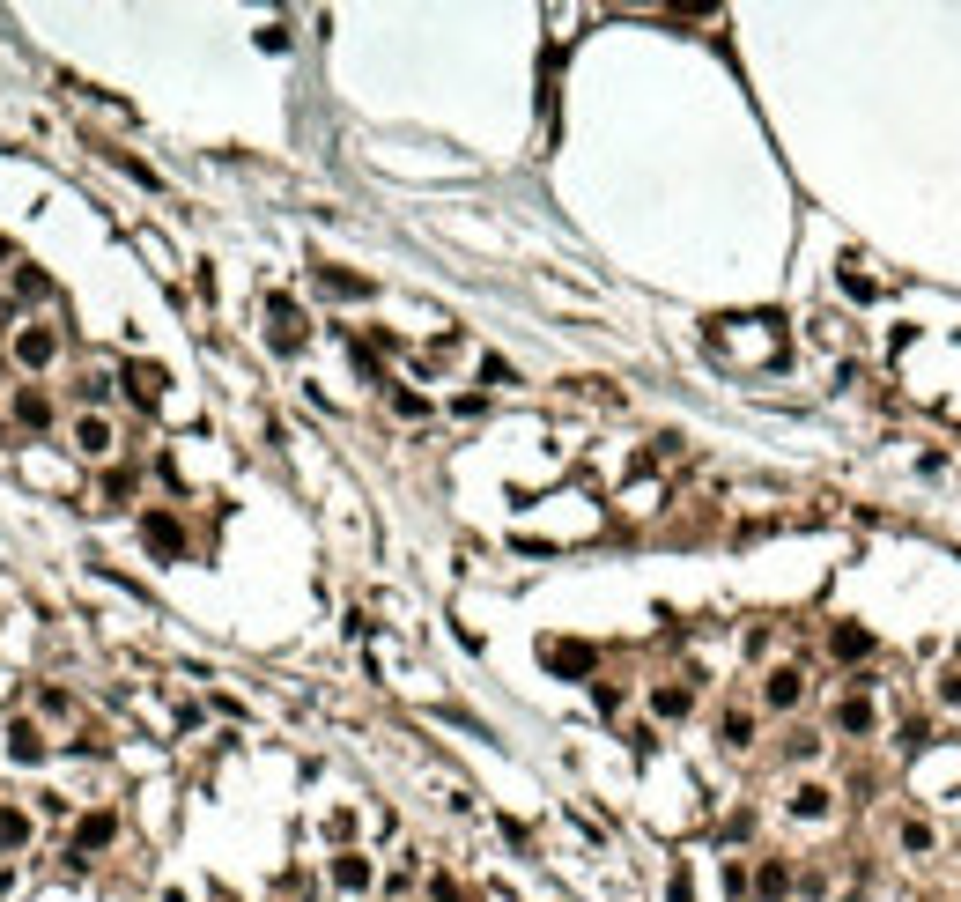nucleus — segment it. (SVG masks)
<instances>
[{"mask_svg":"<svg viewBox=\"0 0 961 902\" xmlns=\"http://www.w3.org/2000/svg\"><path fill=\"white\" fill-rule=\"evenodd\" d=\"M836 732H873V703H865V695H843V703H836Z\"/></svg>","mask_w":961,"mask_h":902,"instance_id":"4468645a","label":"nucleus"},{"mask_svg":"<svg viewBox=\"0 0 961 902\" xmlns=\"http://www.w3.org/2000/svg\"><path fill=\"white\" fill-rule=\"evenodd\" d=\"M828 651H836V659L851 666V659H865V651H873V636H865L858 622H836V629H828Z\"/></svg>","mask_w":961,"mask_h":902,"instance_id":"9d476101","label":"nucleus"},{"mask_svg":"<svg viewBox=\"0 0 961 902\" xmlns=\"http://www.w3.org/2000/svg\"><path fill=\"white\" fill-rule=\"evenodd\" d=\"M651 710H658V718H688V688L681 681H658L651 688Z\"/></svg>","mask_w":961,"mask_h":902,"instance_id":"2eb2a0df","label":"nucleus"},{"mask_svg":"<svg viewBox=\"0 0 961 902\" xmlns=\"http://www.w3.org/2000/svg\"><path fill=\"white\" fill-rule=\"evenodd\" d=\"M104 496H111V503L134 496V466H111V474H104Z\"/></svg>","mask_w":961,"mask_h":902,"instance_id":"412c9836","label":"nucleus"},{"mask_svg":"<svg viewBox=\"0 0 961 902\" xmlns=\"http://www.w3.org/2000/svg\"><path fill=\"white\" fill-rule=\"evenodd\" d=\"M939 695H947V703L961 710V673H947V688H939Z\"/></svg>","mask_w":961,"mask_h":902,"instance_id":"5701e85b","label":"nucleus"},{"mask_svg":"<svg viewBox=\"0 0 961 902\" xmlns=\"http://www.w3.org/2000/svg\"><path fill=\"white\" fill-rule=\"evenodd\" d=\"M8 363L15 370H52V363H60V333H52V326H15L8 333Z\"/></svg>","mask_w":961,"mask_h":902,"instance_id":"f257e3e1","label":"nucleus"},{"mask_svg":"<svg viewBox=\"0 0 961 902\" xmlns=\"http://www.w3.org/2000/svg\"><path fill=\"white\" fill-rule=\"evenodd\" d=\"M111 836H119V814H82V821H74V858H82V851H104Z\"/></svg>","mask_w":961,"mask_h":902,"instance_id":"1a4fd4ad","label":"nucleus"},{"mask_svg":"<svg viewBox=\"0 0 961 902\" xmlns=\"http://www.w3.org/2000/svg\"><path fill=\"white\" fill-rule=\"evenodd\" d=\"M548 666H555V673H592V644H562V636H555V644H548Z\"/></svg>","mask_w":961,"mask_h":902,"instance_id":"ddd939ff","label":"nucleus"},{"mask_svg":"<svg viewBox=\"0 0 961 902\" xmlns=\"http://www.w3.org/2000/svg\"><path fill=\"white\" fill-rule=\"evenodd\" d=\"M119 385L134 392L141 407H156V400H163V385H171V370H163V363H141V355H134V363L119 370Z\"/></svg>","mask_w":961,"mask_h":902,"instance_id":"7ed1b4c3","label":"nucleus"},{"mask_svg":"<svg viewBox=\"0 0 961 902\" xmlns=\"http://www.w3.org/2000/svg\"><path fill=\"white\" fill-rule=\"evenodd\" d=\"M15 429H30V437H45V429H52V400H45V385H23V392H15Z\"/></svg>","mask_w":961,"mask_h":902,"instance_id":"39448f33","label":"nucleus"},{"mask_svg":"<svg viewBox=\"0 0 961 902\" xmlns=\"http://www.w3.org/2000/svg\"><path fill=\"white\" fill-rule=\"evenodd\" d=\"M23 843H30V814L0 806V851H23Z\"/></svg>","mask_w":961,"mask_h":902,"instance_id":"f3484780","label":"nucleus"},{"mask_svg":"<svg viewBox=\"0 0 961 902\" xmlns=\"http://www.w3.org/2000/svg\"><path fill=\"white\" fill-rule=\"evenodd\" d=\"M8 762H45V732H37V718H23V710L8 718Z\"/></svg>","mask_w":961,"mask_h":902,"instance_id":"423d86ee","label":"nucleus"},{"mask_svg":"<svg viewBox=\"0 0 961 902\" xmlns=\"http://www.w3.org/2000/svg\"><path fill=\"white\" fill-rule=\"evenodd\" d=\"M429 895H437V902H466V895H459V888H451V880H444V873H437V880H429Z\"/></svg>","mask_w":961,"mask_h":902,"instance_id":"4be33fe9","label":"nucleus"},{"mask_svg":"<svg viewBox=\"0 0 961 902\" xmlns=\"http://www.w3.org/2000/svg\"><path fill=\"white\" fill-rule=\"evenodd\" d=\"M755 895L762 902H784L791 895V866H784V858H762V866H755Z\"/></svg>","mask_w":961,"mask_h":902,"instance_id":"9b49d317","label":"nucleus"},{"mask_svg":"<svg viewBox=\"0 0 961 902\" xmlns=\"http://www.w3.org/2000/svg\"><path fill=\"white\" fill-rule=\"evenodd\" d=\"M141 540H148L156 555H185V525H178L171 511H148V518H141Z\"/></svg>","mask_w":961,"mask_h":902,"instance_id":"0eeeda50","label":"nucleus"},{"mask_svg":"<svg viewBox=\"0 0 961 902\" xmlns=\"http://www.w3.org/2000/svg\"><path fill=\"white\" fill-rule=\"evenodd\" d=\"M74 451H82V459H111V451H119V429L104 415H74Z\"/></svg>","mask_w":961,"mask_h":902,"instance_id":"20e7f679","label":"nucleus"},{"mask_svg":"<svg viewBox=\"0 0 961 902\" xmlns=\"http://www.w3.org/2000/svg\"><path fill=\"white\" fill-rule=\"evenodd\" d=\"M267 318H274V326H267V341H274L281 355H296V348H304V341H311V326H304V311H296V304H289V296H267Z\"/></svg>","mask_w":961,"mask_h":902,"instance_id":"f03ea898","label":"nucleus"},{"mask_svg":"<svg viewBox=\"0 0 961 902\" xmlns=\"http://www.w3.org/2000/svg\"><path fill=\"white\" fill-rule=\"evenodd\" d=\"M37 296H52V281L37 267H15V304H37Z\"/></svg>","mask_w":961,"mask_h":902,"instance_id":"6ab92c4d","label":"nucleus"},{"mask_svg":"<svg viewBox=\"0 0 961 902\" xmlns=\"http://www.w3.org/2000/svg\"><path fill=\"white\" fill-rule=\"evenodd\" d=\"M828 806H836V792H828V784H799V792H791V814H799V821H821Z\"/></svg>","mask_w":961,"mask_h":902,"instance_id":"f8f14e48","label":"nucleus"},{"mask_svg":"<svg viewBox=\"0 0 961 902\" xmlns=\"http://www.w3.org/2000/svg\"><path fill=\"white\" fill-rule=\"evenodd\" d=\"M318 289H326V296H370V281L363 274H341V267H318Z\"/></svg>","mask_w":961,"mask_h":902,"instance_id":"dca6fc26","label":"nucleus"},{"mask_svg":"<svg viewBox=\"0 0 961 902\" xmlns=\"http://www.w3.org/2000/svg\"><path fill=\"white\" fill-rule=\"evenodd\" d=\"M333 888L363 895V888H370V866H363V858H333Z\"/></svg>","mask_w":961,"mask_h":902,"instance_id":"a211bd4d","label":"nucleus"},{"mask_svg":"<svg viewBox=\"0 0 961 902\" xmlns=\"http://www.w3.org/2000/svg\"><path fill=\"white\" fill-rule=\"evenodd\" d=\"M755 740V718H747V710H725V747H747Z\"/></svg>","mask_w":961,"mask_h":902,"instance_id":"aec40b11","label":"nucleus"},{"mask_svg":"<svg viewBox=\"0 0 961 902\" xmlns=\"http://www.w3.org/2000/svg\"><path fill=\"white\" fill-rule=\"evenodd\" d=\"M799 695H806V673H799V666H777V673L762 681V703H769V710H799Z\"/></svg>","mask_w":961,"mask_h":902,"instance_id":"6e6552de","label":"nucleus"}]
</instances>
